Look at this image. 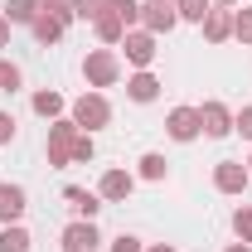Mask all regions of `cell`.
Instances as JSON below:
<instances>
[{
  "instance_id": "cell-11",
  "label": "cell",
  "mask_w": 252,
  "mask_h": 252,
  "mask_svg": "<svg viewBox=\"0 0 252 252\" xmlns=\"http://www.w3.org/2000/svg\"><path fill=\"white\" fill-rule=\"evenodd\" d=\"M30 209V194L20 185H0V223H20Z\"/></svg>"
},
{
  "instance_id": "cell-9",
  "label": "cell",
  "mask_w": 252,
  "mask_h": 252,
  "mask_svg": "<svg viewBox=\"0 0 252 252\" xmlns=\"http://www.w3.org/2000/svg\"><path fill=\"white\" fill-rule=\"evenodd\" d=\"M199 126H204L209 141H223V136L233 131V112H228L223 102H204V107H199Z\"/></svg>"
},
{
  "instance_id": "cell-25",
  "label": "cell",
  "mask_w": 252,
  "mask_h": 252,
  "mask_svg": "<svg viewBox=\"0 0 252 252\" xmlns=\"http://www.w3.org/2000/svg\"><path fill=\"white\" fill-rule=\"evenodd\" d=\"M233 233H238V243H252V204L233 209Z\"/></svg>"
},
{
  "instance_id": "cell-14",
  "label": "cell",
  "mask_w": 252,
  "mask_h": 252,
  "mask_svg": "<svg viewBox=\"0 0 252 252\" xmlns=\"http://www.w3.org/2000/svg\"><path fill=\"white\" fill-rule=\"evenodd\" d=\"M204 39H209V44H228V39H233V15H228V10H209V15H204Z\"/></svg>"
},
{
  "instance_id": "cell-8",
  "label": "cell",
  "mask_w": 252,
  "mask_h": 252,
  "mask_svg": "<svg viewBox=\"0 0 252 252\" xmlns=\"http://www.w3.org/2000/svg\"><path fill=\"white\" fill-rule=\"evenodd\" d=\"M165 131H170V141H180V146H189L194 136H204V126H199V107H175V112L165 117Z\"/></svg>"
},
{
  "instance_id": "cell-23",
  "label": "cell",
  "mask_w": 252,
  "mask_h": 252,
  "mask_svg": "<svg viewBox=\"0 0 252 252\" xmlns=\"http://www.w3.org/2000/svg\"><path fill=\"white\" fill-rule=\"evenodd\" d=\"M165 170H170L165 156H156V151H146V156H141V180H151V185H156V180H165Z\"/></svg>"
},
{
  "instance_id": "cell-19",
  "label": "cell",
  "mask_w": 252,
  "mask_h": 252,
  "mask_svg": "<svg viewBox=\"0 0 252 252\" xmlns=\"http://www.w3.org/2000/svg\"><path fill=\"white\" fill-rule=\"evenodd\" d=\"M175 10H180V20H189V25H204V15L214 10V0H175Z\"/></svg>"
},
{
  "instance_id": "cell-18",
  "label": "cell",
  "mask_w": 252,
  "mask_h": 252,
  "mask_svg": "<svg viewBox=\"0 0 252 252\" xmlns=\"http://www.w3.org/2000/svg\"><path fill=\"white\" fill-rule=\"evenodd\" d=\"M30 233H25V228H20V223H5V228H0V252H30Z\"/></svg>"
},
{
  "instance_id": "cell-34",
  "label": "cell",
  "mask_w": 252,
  "mask_h": 252,
  "mask_svg": "<svg viewBox=\"0 0 252 252\" xmlns=\"http://www.w3.org/2000/svg\"><path fill=\"white\" fill-rule=\"evenodd\" d=\"M146 252H180V248H170V243H156V248H146Z\"/></svg>"
},
{
  "instance_id": "cell-20",
  "label": "cell",
  "mask_w": 252,
  "mask_h": 252,
  "mask_svg": "<svg viewBox=\"0 0 252 252\" xmlns=\"http://www.w3.org/2000/svg\"><path fill=\"white\" fill-rule=\"evenodd\" d=\"M107 10L122 20L126 30H131V25H141V0H107Z\"/></svg>"
},
{
  "instance_id": "cell-22",
  "label": "cell",
  "mask_w": 252,
  "mask_h": 252,
  "mask_svg": "<svg viewBox=\"0 0 252 252\" xmlns=\"http://www.w3.org/2000/svg\"><path fill=\"white\" fill-rule=\"evenodd\" d=\"M30 30H34V39H39V44H59V39H63V25H59V20H49V15H39Z\"/></svg>"
},
{
  "instance_id": "cell-5",
  "label": "cell",
  "mask_w": 252,
  "mask_h": 252,
  "mask_svg": "<svg viewBox=\"0 0 252 252\" xmlns=\"http://www.w3.org/2000/svg\"><path fill=\"white\" fill-rule=\"evenodd\" d=\"M59 248H63V252H97V248H102V233H97L93 219H78V223H68V228H63Z\"/></svg>"
},
{
  "instance_id": "cell-4",
  "label": "cell",
  "mask_w": 252,
  "mask_h": 252,
  "mask_svg": "<svg viewBox=\"0 0 252 252\" xmlns=\"http://www.w3.org/2000/svg\"><path fill=\"white\" fill-rule=\"evenodd\" d=\"M180 25V10H175V0H141V30H151L160 39V34H170Z\"/></svg>"
},
{
  "instance_id": "cell-13",
  "label": "cell",
  "mask_w": 252,
  "mask_h": 252,
  "mask_svg": "<svg viewBox=\"0 0 252 252\" xmlns=\"http://www.w3.org/2000/svg\"><path fill=\"white\" fill-rule=\"evenodd\" d=\"M63 199H68V209L78 219H97V209H102V194H88V189H78V185L63 189Z\"/></svg>"
},
{
  "instance_id": "cell-21",
  "label": "cell",
  "mask_w": 252,
  "mask_h": 252,
  "mask_svg": "<svg viewBox=\"0 0 252 252\" xmlns=\"http://www.w3.org/2000/svg\"><path fill=\"white\" fill-rule=\"evenodd\" d=\"M39 15L59 20L63 30H68V25H73V0H39Z\"/></svg>"
},
{
  "instance_id": "cell-28",
  "label": "cell",
  "mask_w": 252,
  "mask_h": 252,
  "mask_svg": "<svg viewBox=\"0 0 252 252\" xmlns=\"http://www.w3.org/2000/svg\"><path fill=\"white\" fill-rule=\"evenodd\" d=\"M107 252H146V243L136 238V233H122V238H112V248Z\"/></svg>"
},
{
  "instance_id": "cell-17",
  "label": "cell",
  "mask_w": 252,
  "mask_h": 252,
  "mask_svg": "<svg viewBox=\"0 0 252 252\" xmlns=\"http://www.w3.org/2000/svg\"><path fill=\"white\" fill-rule=\"evenodd\" d=\"M5 20L10 25H34L39 20V0H5Z\"/></svg>"
},
{
  "instance_id": "cell-31",
  "label": "cell",
  "mask_w": 252,
  "mask_h": 252,
  "mask_svg": "<svg viewBox=\"0 0 252 252\" xmlns=\"http://www.w3.org/2000/svg\"><path fill=\"white\" fill-rule=\"evenodd\" d=\"M10 141H15V117L0 112V146H10Z\"/></svg>"
},
{
  "instance_id": "cell-24",
  "label": "cell",
  "mask_w": 252,
  "mask_h": 252,
  "mask_svg": "<svg viewBox=\"0 0 252 252\" xmlns=\"http://www.w3.org/2000/svg\"><path fill=\"white\" fill-rule=\"evenodd\" d=\"M20 83H25V73H20V63L0 59V93H20Z\"/></svg>"
},
{
  "instance_id": "cell-29",
  "label": "cell",
  "mask_w": 252,
  "mask_h": 252,
  "mask_svg": "<svg viewBox=\"0 0 252 252\" xmlns=\"http://www.w3.org/2000/svg\"><path fill=\"white\" fill-rule=\"evenodd\" d=\"M233 131H238L243 141H252V107H243V112H233Z\"/></svg>"
},
{
  "instance_id": "cell-33",
  "label": "cell",
  "mask_w": 252,
  "mask_h": 252,
  "mask_svg": "<svg viewBox=\"0 0 252 252\" xmlns=\"http://www.w3.org/2000/svg\"><path fill=\"white\" fill-rule=\"evenodd\" d=\"M223 252H252V243H233V248H223Z\"/></svg>"
},
{
  "instance_id": "cell-15",
  "label": "cell",
  "mask_w": 252,
  "mask_h": 252,
  "mask_svg": "<svg viewBox=\"0 0 252 252\" xmlns=\"http://www.w3.org/2000/svg\"><path fill=\"white\" fill-rule=\"evenodd\" d=\"M30 107H34V112H39V117H44V122H59V117H63V107H68V102H63V97L54 93V88H44V93H34V97H30Z\"/></svg>"
},
{
  "instance_id": "cell-32",
  "label": "cell",
  "mask_w": 252,
  "mask_h": 252,
  "mask_svg": "<svg viewBox=\"0 0 252 252\" xmlns=\"http://www.w3.org/2000/svg\"><path fill=\"white\" fill-rule=\"evenodd\" d=\"M0 49H10V20L0 15Z\"/></svg>"
},
{
  "instance_id": "cell-3",
  "label": "cell",
  "mask_w": 252,
  "mask_h": 252,
  "mask_svg": "<svg viewBox=\"0 0 252 252\" xmlns=\"http://www.w3.org/2000/svg\"><path fill=\"white\" fill-rule=\"evenodd\" d=\"M73 122H78V131L93 136V131H102V126L112 122V102H107L102 93H83L78 102H73Z\"/></svg>"
},
{
  "instance_id": "cell-30",
  "label": "cell",
  "mask_w": 252,
  "mask_h": 252,
  "mask_svg": "<svg viewBox=\"0 0 252 252\" xmlns=\"http://www.w3.org/2000/svg\"><path fill=\"white\" fill-rule=\"evenodd\" d=\"M93 156H97V146H93V136L83 131V136H78V151H73V160H78V165H88Z\"/></svg>"
},
{
  "instance_id": "cell-27",
  "label": "cell",
  "mask_w": 252,
  "mask_h": 252,
  "mask_svg": "<svg viewBox=\"0 0 252 252\" xmlns=\"http://www.w3.org/2000/svg\"><path fill=\"white\" fill-rule=\"evenodd\" d=\"M107 10V0H73V20H97Z\"/></svg>"
},
{
  "instance_id": "cell-10",
  "label": "cell",
  "mask_w": 252,
  "mask_h": 252,
  "mask_svg": "<svg viewBox=\"0 0 252 252\" xmlns=\"http://www.w3.org/2000/svg\"><path fill=\"white\" fill-rule=\"evenodd\" d=\"M131 189H136V175H126V170H107V175L97 180V194H102L107 204H122V199H131Z\"/></svg>"
},
{
  "instance_id": "cell-7",
  "label": "cell",
  "mask_w": 252,
  "mask_h": 252,
  "mask_svg": "<svg viewBox=\"0 0 252 252\" xmlns=\"http://www.w3.org/2000/svg\"><path fill=\"white\" fill-rule=\"evenodd\" d=\"M248 185H252V170L243 160H219V165H214V189H219V194H243Z\"/></svg>"
},
{
  "instance_id": "cell-16",
  "label": "cell",
  "mask_w": 252,
  "mask_h": 252,
  "mask_svg": "<svg viewBox=\"0 0 252 252\" xmlns=\"http://www.w3.org/2000/svg\"><path fill=\"white\" fill-rule=\"evenodd\" d=\"M93 30H97V39H102V44H122V39H126V25L112 15V10H102V15H97Z\"/></svg>"
},
{
  "instance_id": "cell-1",
  "label": "cell",
  "mask_w": 252,
  "mask_h": 252,
  "mask_svg": "<svg viewBox=\"0 0 252 252\" xmlns=\"http://www.w3.org/2000/svg\"><path fill=\"white\" fill-rule=\"evenodd\" d=\"M78 136H83V131H78V122H73V117H68V122H49V141H44V156H49V165H73V151H78Z\"/></svg>"
},
{
  "instance_id": "cell-35",
  "label": "cell",
  "mask_w": 252,
  "mask_h": 252,
  "mask_svg": "<svg viewBox=\"0 0 252 252\" xmlns=\"http://www.w3.org/2000/svg\"><path fill=\"white\" fill-rule=\"evenodd\" d=\"M214 5H233V0H214Z\"/></svg>"
},
{
  "instance_id": "cell-2",
  "label": "cell",
  "mask_w": 252,
  "mask_h": 252,
  "mask_svg": "<svg viewBox=\"0 0 252 252\" xmlns=\"http://www.w3.org/2000/svg\"><path fill=\"white\" fill-rule=\"evenodd\" d=\"M83 78H88V88H112L117 78H122V59L112 54V49H93L88 59H83Z\"/></svg>"
},
{
  "instance_id": "cell-6",
  "label": "cell",
  "mask_w": 252,
  "mask_h": 252,
  "mask_svg": "<svg viewBox=\"0 0 252 252\" xmlns=\"http://www.w3.org/2000/svg\"><path fill=\"white\" fill-rule=\"evenodd\" d=\"M122 49H126V63H131V68H151V63H156V54H160L151 30H126Z\"/></svg>"
},
{
  "instance_id": "cell-12",
  "label": "cell",
  "mask_w": 252,
  "mask_h": 252,
  "mask_svg": "<svg viewBox=\"0 0 252 252\" xmlns=\"http://www.w3.org/2000/svg\"><path fill=\"white\" fill-rule=\"evenodd\" d=\"M126 97H131V102H156L160 97V78L151 68H136V73L126 78Z\"/></svg>"
},
{
  "instance_id": "cell-26",
  "label": "cell",
  "mask_w": 252,
  "mask_h": 252,
  "mask_svg": "<svg viewBox=\"0 0 252 252\" xmlns=\"http://www.w3.org/2000/svg\"><path fill=\"white\" fill-rule=\"evenodd\" d=\"M233 39L238 44H252V10H238L233 15Z\"/></svg>"
},
{
  "instance_id": "cell-36",
  "label": "cell",
  "mask_w": 252,
  "mask_h": 252,
  "mask_svg": "<svg viewBox=\"0 0 252 252\" xmlns=\"http://www.w3.org/2000/svg\"><path fill=\"white\" fill-rule=\"evenodd\" d=\"M248 170H252V160H248Z\"/></svg>"
}]
</instances>
